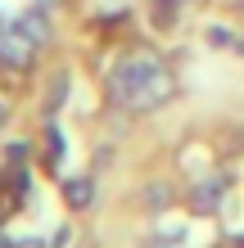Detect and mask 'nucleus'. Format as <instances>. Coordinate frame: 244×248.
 Wrapping results in <instances>:
<instances>
[{
	"instance_id": "nucleus-3",
	"label": "nucleus",
	"mask_w": 244,
	"mask_h": 248,
	"mask_svg": "<svg viewBox=\"0 0 244 248\" xmlns=\"http://www.w3.org/2000/svg\"><path fill=\"white\" fill-rule=\"evenodd\" d=\"M167 95H172V77H167V68H159V72H149V81L136 91L131 108H136V113H149V108H159Z\"/></svg>"
},
{
	"instance_id": "nucleus-9",
	"label": "nucleus",
	"mask_w": 244,
	"mask_h": 248,
	"mask_svg": "<svg viewBox=\"0 0 244 248\" xmlns=\"http://www.w3.org/2000/svg\"><path fill=\"white\" fill-rule=\"evenodd\" d=\"M41 5H54V0H41Z\"/></svg>"
},
{
	"instance_id": "nucleus-10",
	"label": "nucleus",
	"mask_w": 244,
	"mask_h": 248,
	"mask_svg": "<svg viewBox=\"0 0 244 248\" xmlns=\"http://www.w3.org/2000/svg\"><path fill=\"white\" fill-rule=\"evenodd\" d=\"M0 32H5V18H0Z\"/></svg>"
},
{
	"instance_id": "nucleus-11",
	"label": "nucleus",
	"mask_w": 244,
	"mask_h": 248,
	"mask_svg": "<svg viewBox=\"0 0 244 248\" xmlns=\"http://www.w3.org/2000/svg\"><path fill=\"white\" fill-rule=\"evenodd\" d=\"M240 46H244V41H240Z\"/></svg>"
},
{
	"instance_id": "nucleus-6",
	"label": "nucleus",
	"mask_w": 244,
	"mask_h": 248,
	"mask_svg": "<svg viewBox=\"0 0 244 248\" xmlns=\"http://www.w3.org/2000/svg\"><path fill=\"white\" fill-rule=\"evenodd\" d=\"M217 194H222L217 181H212V185H199V189H195V208H199V212H217Z\"/></svg>"
},
{
	"instance_id": "nucleus-5",
	"label": "nucleus",
	"mask_w": 244,
	"mask_h": 248,
	"mask_svg": "<svg viewBox=\"0 0 244 248\" xmlns=\"http://www.w3.org/2000/svg\"><path fill=\"white\" fill-rule=\"evenodd\" d=\"M18 27H23V32L32 36V41H36V46H46V41H50V18H46V14H41V9L23 14V18H18Z\"/></svg>"
},
{
	"instance_id": "nucleus-1",
	"label": "nucleus",
	"mask_w": 244,
	"mask_h": 248,
	"mask_svg": "<svg viewBox=\"0 0 244 248\" xmlns=\"http://www.w3.org/2000/svg\"><path fill=\"white\" fill-rule=\"evenodd\" d=\"M159 54H149V50H136V54H127V59L113 68V77H109V95H113V104H122V108H131V99L136 91L149 81V72H159Z\"/></svg>"
},
{
	"instance_id": "nucleus-8",
	"label": "nucleus",
	"mask_w": 244,
	"mask_h": 248,
	"mask_svg": "<svg viewBox=\"0 0 244 248\" xmlns=\"http://www.w3.org/2000/svg\"><path fill=\"white\" fill-rule=\"evenodd\" d=\"M149 248H167V244H149Z\"/></svg>"
},
{
	"instance_id": "nucleus-2",
	"label": "nucleus",
	"mask_w": 244,
	"mask_h": 248,
	"mask_svg": "<svg viewBox=\"0 0 244 248\" xmlns=\"http://www.w3.org/2000/svg\"><path fill=\"white\" fill-rule=\"evenodd\" d=\"M32 54H36V41L27 36L18 23L0 32V63H9V68H27V63H32Z\"/></svg>"
},
{
	"instance_id": "nucleus-4",
	"label": "nucleus",
	"mask_w": 244,
	"mask_h": 248,
	"mask_svg": "<svg viewBox=\"0 0 244 248\" xmlns=\"http://www.w3.org/2000/svg\"><path fill=\"white\" fill-rule=\"evenodd\" d=\"M64 199L73 203V208H91V199H95V185L86 181V176H73V181H64Z\"/></svg>"
},
{
	"instance_id": "nucleus-7",
	"label": "nucleus",
	"mask_w": 244,
	"mask_h": 248,
	"mask_svg": "<svg viewBox=\"0 0 244 248\" xmlns=\"http://www.w3.org/2000/svg\"><path fill=\"white\" fill-rule=\"evenodd\" d=\"M5 113H9V108H5V104H0V126H5Z\"/></svg>"
}]
</instances>
